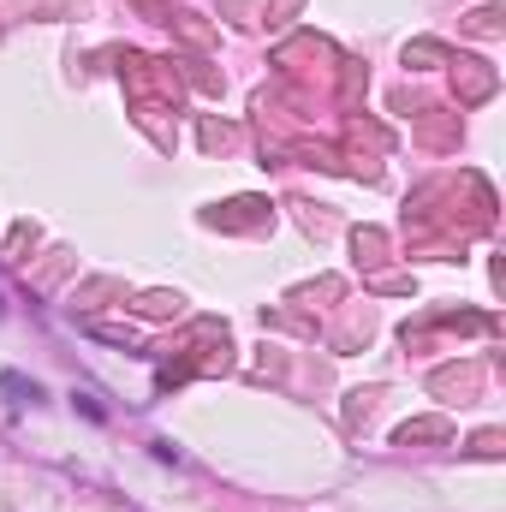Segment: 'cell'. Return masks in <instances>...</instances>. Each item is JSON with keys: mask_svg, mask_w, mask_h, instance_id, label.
<instances>
[{"mask_svg": "<svg viewBox=\"0 0 506 512\" xmlns=\"http://www.w3.org/2000/svg\"><path fill=\"white\" fill-rule=\"evenodd\" d=\"M0 393H30V399H42V387L24 382V376H0ZM18 405H24V399H18Z\"/></svg>", "mask_w": 506, "mask_h": 512, "instance_id": "obj_1", "label": "cell"}]
</instances>
